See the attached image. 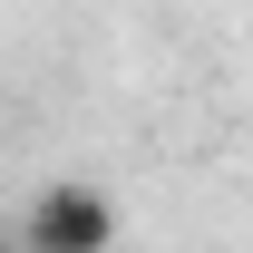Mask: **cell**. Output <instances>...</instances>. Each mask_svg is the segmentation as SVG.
<instances>
[{
	"instance_id": "2",
	"label": "cell",
	"mask_w": 253,
	"mask_h": 253,
	"mask_svg": "<svg viewBox=\"0 0 253 253\" xmlns=\"http://www.w3.org/2000/svg\"><path fill=\"white\" fill-rule=\"evenodd\" d=\"M0 253H30V244H20V234H0Z\"/></svg>"
},
{
	"instance_id": "1",
	"label": "cell",
	"mask_w": 253,
	"mask_h": 253,
	"mask_svg": "<svg viewBox=\"0 0 253 253\" xmlns=\"http://www.w3.org/2000/svg\"><path fill=\"white\" fill-rule=\"evenodd\" d=\"M117 195L88 185V175H49V185L20 205V244L30 253H117Z\"/></svg>"
}]
</instances>
